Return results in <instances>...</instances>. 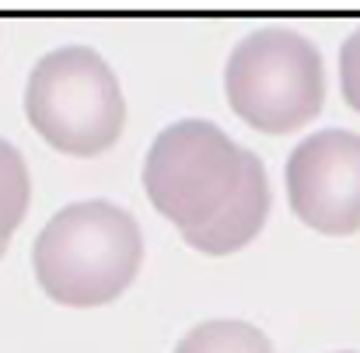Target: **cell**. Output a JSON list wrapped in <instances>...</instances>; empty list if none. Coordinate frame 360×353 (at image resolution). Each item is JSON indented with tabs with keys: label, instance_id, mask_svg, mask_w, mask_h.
Listing matches in <instances>:
<instances>
[{
	"label": "cell",
	"instance_id": "8992f818",
	"mask_svg": "<svg viewBox=\"0 0 360 353\" xmlns=\"http://www.w3.org/2000/svg\"><path fill=\"white\" fill-rule=\"evenodd\" d=\"M28 168L14 143L0 140V255L7 252V241L18 231L28 210Z\"/></svg>",
	"mask_w": 360,
	"mask_h": 353
},
{
	"label": "cell",
	"instance_id": "6da1fadb",
	"mask_svg": "<svg viewBox=\"0 0 360 353\" xmlns=\"http://www.w3.org/2000/svg\"><path fill=\"white\" fill-rule=\"evenodd\" d=\"M143 189L186 245L207 255L245 248L269 217L262 161L207 119H182L158 133L143 161Z\"/></svg>",
	"mask_w": 360,
	"mask_h": 353
},
{
	"label": "cell",
	"instance_id": "52a82bcc",
	"mask_svg": "<svg viewBox=\"0 0 360 353\" xmlns=\"http://www.w3.org/2000/svg\"><path fill=\"white\" fill-rule=\"evenodd\" d=\"M175 353H273L269 340L248 322H203L196 326Z\"/></svg>",
	"mask_w": 360,
	"mask_h": 353
},
{
	"label": "cell",
	"instance_id": "5b68a950",
	"mask_svg": "<svg viewBox=\"0 0 360 353\" xmlns=\"http://www.w3.org/2000/svg\"><path fill=\"white\" fill-rule=\"evenodd\" d=\"M290 210L322 235L360 231V136L319 129L287 158Z\"/></svg>",
	"mask_w": 360,
	"mask_h": 353
},
{
	"label": "cell",
	"instance_id": "ba28073f",
	"mask_svg": "<svg viewBox=\"0 0 360 353\" xmlns=\"http://www.w3.org/2000/svg\"><path fill=\"white\" fill-rule=\"evenodd\" d=\"M340 84H343L347 105L360 113V28L340 49Z\"/></svg>",
	"mask_w": 360,
	"mask_h": 353
},
{
	"label": "cell",
	"instance_id": "7a4b0ae2",
	"mask_svg": "<svg viewBox=\"0 0 360 353\" xmlns=\"http://www.w3.org/2000/svg\"><path fill=\"white\" fill-rule=\"evenodd\" d=\"M143 259V238L133 214L109 200L63 207L35 238V280L56 304L98 308L133 283Z\"/></svg>",
	"mask_w": 360,
	"mask_h": 353
},
{
	"label": "cell",
	"instance_id": "3957f363",
	"mask_svg": "<svg viewBox=\"0 0 360 353\" xmlns=\"http://www.w3.org/2000/svg\"><path fill=\"white\" fill-rule=\"evenodd\" d=\"M25 113L49 147L70 158L109 150L126 126L120 81L88 46H60L32 67Z\"/></svg>",
	"mask_w": 360,
	"mask_h": 353
},
{
	"label": "cell",
	"instance_id": "277c9868",
	"mask_svg": "<svg viewBox=\"0 0 360 353\" xmlns=\"http://www.w3.org/2000/svg\"><path fill=\"white\" fill-rule=\"evenodd\" d=\"M224 91L235 116L262 133H290L322 113L326 63L319 46L290 28H259L228 56Z\"/></svg>",
	"mask_w": 360,
	"mask_h": 353
}]
</instances>
